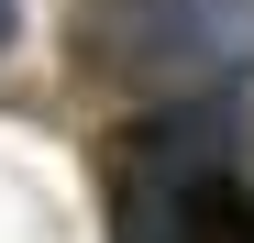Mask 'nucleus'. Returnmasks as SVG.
Wrapping results in <instances>:
<instances>
[{
  "label": "nucleus",
  "mask_w": 254,
  "mask_h": 243,
  "mask_svg": "<svg viewBox=\"0 0 254 243\" xmlns=\"http://www.w3.org/2000/svg\"><path fill=\"white\" fill-rule=\"evenodd\" d=\"M177 243H254V188L243 177H210L188 210H177Z\"/></svg>",
  "instance_id": "2"
},
{
  "label": "nucleus",
  "mask_w": 254,
  "mask_h": 243,
  "mask_svg": "<svg viewBox=\"0 0 254 243\" xmlns=\"http://www.w3.org/2000/svg\"><path fill=\"white\" fill-rule=\"evenodd\" d=\"M100 56L144 89H232L254 66V0H111Z\"/></svg>",
  "instance_id": "1"
},
{
  "label": "nucleus",
  "mask_w": 254,
  "mask_h": 243,
  "mask_svg": "<svg viewBox=\"0 0 254 243\" xmlns=\"http://www.w3.org/2000/svg\"><path fill=\"white\" fill-rule=\"evenodd\" d=\"M0 45H11V0H0Z\"/></svg>",
  "instance_id": "3"
}]
</instances>
